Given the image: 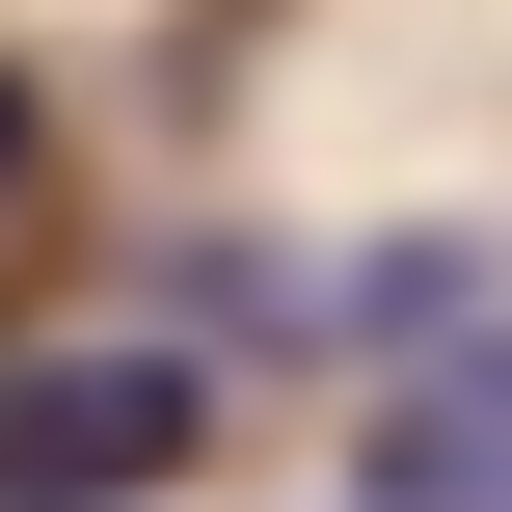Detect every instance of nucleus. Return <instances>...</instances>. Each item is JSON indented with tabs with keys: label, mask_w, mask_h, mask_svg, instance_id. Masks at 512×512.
I'll list each match as a JSON object with an SVG mask.
<instances>
[{
	"label": "nucleus",
	"mask_w": 512,
	"mask_h": 512,
	"mask_svg": "<svg viewBox=\"0 0 512 512\" xmlns=\"http://www.w3.org/2000/svg\"><path fill=\"white\" fill-rule=\"evenodd\" d=\"M0 162H27V81H0Z\"/></svg>",
	"instance_id": "3"
},
{
	"label": "nucleus",
	"mask_w": 512,
	"mask_h": 512,
	"mask_svg": "<svg viewBox=\"0 0 512 512\" xmlns=\"http://www.w3.org/2000/svg\"><path fill=\"white\" fill-rule=\"evenodd\" d=\"M216 459V378L189 351H54V378H0V512H135Z\"/></svg>",
	"instance_id": "1"
},
{
	"label": "nucleus",
	"mask_w": 512,
	"mask_h": 512,
	"mask_svg": "<svg viewBox=\"0 0 512 512\" xmlns=\"http://www.w3.org/2000/svg\"><path fill=\"white\" fill-rule=\"evenodd\" d=\"M351 512H512V351H486V378H432V405H378Z\"/></svg>",
	"instance_id": "2"
}]
</instances>
